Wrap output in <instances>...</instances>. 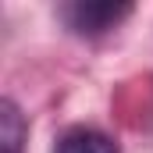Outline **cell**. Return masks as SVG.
<instances>
[{
	"mask_svg": "<svg viewBox=\"0 0 153 153\" xmlns=\"http://www.w3.org/2000/svg\"><path fill=\"white\" fill-rule=\"evenodd\" d=\"M57 14L78 36H103L132 14V4L128 0H71V4H61Z\"/></svg>",
	"mask_w": 153,
	"mask_h": 153,
	"instance_id": "6da1fadb",
	"label": "cell"
},
{
	"mask_svg": "<svg viewBox=\"0 0 153 153\" xmlns=\"http://www.w3.org/2000/svg\"><path fill=\"white\" fill-rule=\"evenodd\" d=\"M53 153H117V143L111 135H103L100 128L75 125V128H68V132L57 139Z\"/></svg>",
	"mask_w": 153,
	"mask_h": 153,
	"instance_id": "7a4b0ae2",
	"label": "cell"
},
{
	"mask_svg": "<svg viewBox=\"0 0 153 153\" xmlns=\"http://www.w3.org/2000/svg\"><path fill=\"white\" fill-rule=\"evenodd\" d=\"M25 117L18 111L14 100H4L0 103V150L4 153H22L25 150Z\"/></svg>",
	"mask_w": 153,
	"mask_h": 153,
	"instance_id": "3957f363",
	"label": "cell"
}]
</instances>
